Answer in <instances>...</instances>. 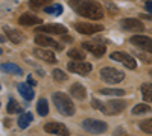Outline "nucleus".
<instances>
[{
	"label": "nucleus",
	"mask_w": 152,
	"mask_h": 136,
	"mask_svg": "<svg viewBox=\"0 0 152 136\" xmlns=\"http://www.w3.org/2000/svg\"><path fill=\"white\" fill-rule=\"evenodd\" d=\"M70 5L79 15L91 20H100L104 17V8L94 0H72Z\"/></svg>",
	"instance_id": "f257e3e1"
},
{
	"label": "nucleus",
	"mask_w": 152,
	"mask_h": 136,
	"mask_svg": "<svg viewBox=\"0 0 152 136\" xmlns=\"http://www.w3.org/2000/svg\"><path fill=\"white\" fill-rule=\"evenodd\" d=\"M91 104L100 110L102 114L105 115H116V114H120L122 110L126 107V101L125 100H110L108 103H102L99 100H91Z\"/></svg>",
	"instance_id": "f03ea898"
},
{
	"label": "nucleus",
	"mask_w": 152,
	"mask_h": 136,
	"mask_svg": "<svg viewBox=\"0 0 152 136\" xmlns=\"http://www.w3.org/2000/svg\"><path fill=\"white\" fill-rule=\"evenodd\" d=\"M53 103H55L56 109L59 110L62 115L70 117V115L75 114V104L70 100V97L66 95L64 92H55L53 94Z\"/></svg>",
	"instance_id": "7ed1b4c3"
},
{
	"label": "nucleus",
	"mask_w": 152,
	"mask_h": 136,
	"mask_svg": "<svg viewBox=\"0 0 152 136\" xmlns=\"http://www.w3.org/2000/svg\"><path fill=\"white\" fill-rule=\"evenodd\" d=\"M100 77L107 83H119L125 79V73L119 71L116 68H111V67H105L100 70Z\"/></svg>",
	"instance_id": "20e7f679"
},
{
	"label": "nucleus",
	"mask_w": 152,
	"mask_h": 136,
	"mask_svg": "<svg viewBox=\"0 0 152 136\" xmlns=\"http://www.w3.org/2000/svg\"><path fill=\"white\" fill-rule=\"evenodd\" d=\"M82 127H84L87 132L94 133V135L104 133V132L107 130V124H105L104 121H99V119H84Z\"/></svg>",
	"instance_id": "39448f33"
},
{
	"label": "nucleus",
	"mask_w": 152,
	"mask_h": 136,
	"mask_svg": "<svg viewBox=\"0 0 152 136\" xmlns=\"http://www.w3.org/2000/svg\"><path fill=\"white\" fill-rule=\"evenodd\" d=\"M111 59L113 60H117V62H120V64H123L126 68H129V70H134L137 67L135 59L132 56H129L128 53H123V52H114V53H111Z\"/></svg>",
	"instance_id": "423d86ee"
},
{
	"label": "nucleus",
	"mask_w": 152,
	"mask_h": 136,
	"mask_svg": "<svg viewBox=\"0 0 152 136\" xmlns=\"http://www.w3.org/2000/svg\"><path fill=\"white\" fill-rule=\"evenodd\" d=\"M75 29L84 35H93L96 32L104 30V26L102 24H96V23H78V24H75Z\"/></svg>",
	"instance_id": "0eeeda50"
},
{
	"label": "nucleus",
	"mask_w": 152,
	"mask_h": 136,
	"mask_svg": "<svg viewBox=\"0 0 152 136\" xmlns=\"http://www.w3.org/2000/svg\"><path fill=\"white\" fill-rule=\"evenodd\" d=\"M122 24V27L125 30H129V32H137V33H140L145 30V26H143V23L140 20H137V18H123L120 21Z\"/></svg>",
	"instance_id": "6e6552de"
},
{
	"label": "nucleus",
	"mask_w": 152,
	"mask_h": 136,
	"mask_svg": "<svg viewBox=\"0 0 152 136\" xmlns=\"http://www.w3.org/2000/svg\"><path fill=\"white\" fill-rule=\"evenodd\" d=\"M91 64L88 62H78V60H73L69 64V70L75 74H81V76H87L88 73L91 71Z\"/></svg>",
	"instance_id": "1a4fd4ad"
},
{
	"label": "nucleus",
	"mask_w": 152,
	"mask_h": 136,
	"mask_svg": "<svg viewBox=\"0 0 152 136\" xmlns=\"http://www.w3.org/2000/svg\"><path fill=\"white\" fill-rule=\"evenodd\" d=\"M37 32L52 33V35H66L67 33V27L61 26V24H44V26H38Z\"/></svg>",
	"instance_id": "9d476101"
},
{
	"label": "nucleus",
	"mask_w": 152,
	"mask_h": 136,
	"mask_svg": "<svg viewBox=\"0 0 152 136\" xmlns=\"http://www.w3.org/2000/svg\"><path fill=\"white\" fill-rule=\"evenodd\" d=\"M44 130L47 133L58 135V136H69V129L64 124H61V122H47L44 126Z\"/></svg>",
	"instance_id": "9b49d317"
},
{
	"label": "nucleus",
	"mask_w": 152,
	"mask_h": 136,
	"mask_svg": "<svg viewBox=\"0 0 152 136\" xmlns=\"http://www.w3.org/2000/svg\"><path fill=\"white\" fill-rule=\"evenodd\" d=\"M131 42L137 47H140L142 50H146L149 53H152V40L148 38V36H143V35H135L131 38Z\"/></svg>",
	"instance_id": "f8f14e48"
},
{
	"label": "nucleus",
	"mask_w": 152,
	"mask_h": 136,
	"mask_svg": "<svg viewBox=\"0 0 152 136\" xmlns=\"http://www.w3.org/2000/svg\"><path fill=\"white\" fill-rule=\"evenodd\" d=\"M35 42L40 45V47H52L55 50H62V47L52 38H49L46 35H37L35 36Z\"/></svg>",
	"instance_id": "ddd939ff"
},
{
	"label": "nucleus",
	"mask_w": 152,
	"mask_h": 136,
	"mask_svg": "<svg viewBox=\"0 0 152 136\" xmlns=\"http://www.w3.org/2000/svg\"><path fill=\"white\" fill-rule=\"evenodd\" d=\"M82 47L85 48V50L91 52L94 56H102L105 52H107V47L102 45V44H94V42H84Z\"/></svg>",
	"instance_id": "4468645a"
},
{
	"label": "nucleus",
	"mask_w": 152,
	"mask_h": 136,
	"mask_svg": "<svg viewBox=\"0 0 152 136\" xmlns=\"http://www.w3.org/2000/svg\"><path fill=\"white\" fill-rule=\"evenodd\" d=\"M34 55H35L38 59H43V60H46V62H49V64L56 62L55 55H53L52 52H49V50H44V48H35Z\"/></svg>",
	"instance_id": "2eb2a0df"
},
{
	"label": "nucleus",
	"mask_w": 152,
	"mask_h": 136,
	"mask_svg": "<svg viewBox=\"0 0 152 136\" xmlns=\"http://www.w3.org/2000/svg\"><path fill=\"white\" fill-rule=\"evenodd\" d=\"M70 94L76 98V100H85V97H87V91H85V88H84L82 85H79V83L72 85Z\"/></svg>",
	"instance_id": "dca6fc26"
},
{
	"label": "nucleus",
	"mask_w": 152,
	"mask_h": 136,
	"mask_svg": "<svg viewBox=\"0 0 152 136\" xmlns=\"http://www.w3.org/2000/svg\"><path fill=\"white\" fill-rule=\"evenodd\" d=\"M18 23L23 24V26H34V24H38V23H43L41 18H38L35 15H31V14H24L18 18Z\"/></svg>",
	"instance_id": "f3484780"
},
{
	"label": "nucleus",
	"mask_w": 152,
	"mask_h": 136,
	"mask_svg": "<svg viewBox=\"0 0 152 136\" xmlns=\"http://www.w3.org/2000/svg\"><path fill=\"white\" fill-rule=\"evenodd\" d=\"M18 92H20V95L24 98V100H32L34 98V91H32V88L28 85V83H20L18 85Z\"/></svg>",
	"instance_id": "a211bd4d"
},
{
	"label": "nucleus",
	"mask_w": 152,
	"mask_h": 136,
	"mask_svg": "<svg viewBox=\"0 0 152 136\" xmlns=\"http://www.w3.org/2000/svg\"><path fill=\"white\" fill-rule=\"evenodd\" d=\"M5 32H6V36H8V38L14 42V44H18V42L23 41V35H21L18 30L11 29V27H5Z\"/></svg>",
	"instance_id": "6ab92c4d"
},
{
	"label": "nucleus",
	"mask_w": 152,
	"mask_h": 136,
	"mask_svg": "<svg viewBox=\"0 0 152 136\" xmlns=\"http://www.w3.org/2000/svg\"><path fill=\"white\" fill-rule=\"evenodd\" d=\"M32 119H34V117H32L31 112L21 114V115L18 117V127H20V129H28V126L31 124Z\"/></svg>",
	"instance_id": "aec40b11"
},
{
	"label": "nucleus",
	"mask_w": 152,
	"mask_h": 136,
	"mask_svg": "<svg viewBox=\"0 0 152 136\" xmlns=\"http://www.w3.org/2000/svg\"><path fill=\"white\" fill-rule=\"evenodd\" d=\"M0 70L5 71V73H11V74H17V76H20V74L23 73L21 68L15 64H2L0 65Z\"/></svg>",
	"instance_id": "412c9836"
},
{
	"label": "nucleus",
	"mask_w": 152,
	"mask_h": 136,
	"mask_svg": "<svg viewBox=\"0 0 152 136\" xmlns=\"http://www.w3.org/2000/svg\"><path fill=\"white\" fill-rule=\"evenodd\" d=\"M37 110H38V114H40L41 117H46L49 114V104H47V100L46 98H40L37 103Z\"/></svg>",
	"instance_id": "4be33fe9"
},
{
	"label": "nucleus",
	"mask_w": 152,
	"mask_h": 136,
	"mask_svg": "<svg viewBox=\"0 0 152 136\" xmlns=\"http://www.w3.org/2000/svg\"><path fill=\"white\" fill-rule=\"evenodd\" d=\"M142 95L146 101L152 103V85L151 83H143L142 85Z\"/></svg>",
	"instance_id": "5701e85b"
},
{
	"label": "nucleus",
	"mask_w": 152,
	"mask_h": 136,
	"mask_svg": "<svg viewBox=\"0 0 152 136\" xmlns=\"http://www.w3.org/2000/svg\"><path fill=\"white\" fill-rule=\"evenodd\" d=\"M50 3V0H29V6L34 9H40V8H47V5Z\"/></svg>",
	"instance_id": "b1692460"
},
{
	"label": "nucleus",
	"mask_w": 152,
	"mask_h": 136,
	"mask_svg": "<svg viewBox=\"0 0 152 136\" xmlns=\"http://www.w3.org/2000/svg\"><path fill=\"white\" fill-rule=\"evenodd\" d=\"M151 112V107L148 104H137L132 107V114L134 115H142V114H148Z\"/></svg>",
	"instance_id": "393cba45"
},
{
	"label": "nucleus",
	"mask_w": 152,
	"mask_h": 136,
	"mask_svg": "<svg viewBox=\"0 0 152 136\" xmlns=\"http://www.w3.org/2000/svg\"><path fill=\"white\" fill-rule=\"evenodd\" d=\"M69 56H70L72 59H76L78 62H82V59H85V53L81 52V50H78V48H73V50H70V52H69Z\"/></svg>",
	"instance_id": "a878e982"
},
{
	"label": "nucleus",
	"mask_w": 152,
	"mask_h": 136,
	"mask_svg": "<svg viewBox=\"0 0 152 136\" xmlns=\"http://www.w3.org/2000/svg\"><path fill=\"white\" fill-rule=\"evenodd\" d=\"M99 92L102 94V95H111V97L125 95V91H123V89H100Z\"/></svg>",
	"instance_id": "bb28decb"
},
{
	"label": "nucleus",
	"mask_w": 152,
	"mask_h": 136,
	"mask_svg": "<svg viewBox=\"0 0 152 136\" xmlns=\"http://www.w3.org/2000/svg\"><path fill=\"white\" fill-rule=\"evenodd\" d=\"M53 79L56 82H66L67 80V74L62 71V70L56 68V70H53Z\"/></svg>",
	"instance_id": "cd10ccee"
},
{
	"label": "nucleus",
	"mask_w": 152,
	"mask_h": 136,
	"mask_svg": "<svg viewBox=\"0 0 152 136\" xmlns=\"http://www.w3.org/2000/svg\"><path fill=\"white\" fill-rule=\"evenodd\" d=\"M6 110L9 114H14V112H21V107L17 104V101L15 100H9V103H8V107H6Z\"/></svg>",
	"instance_id": "c85d7f7f"
},
{
	"label": "nucleus",
	"mask_w": 152,
	"mask_h": 136,
	"mask_svg": "<svg viewBox=\"0 0 152 136\" xmlns=\"http://www.w3.org/2000/svg\"><path fill=\"white\" fill-rule=\"evenodd\" d=\"M140 129H142L143 132L152 135V118H151V119H145V121H142V122H140Z\"/></svg>",
	"instance_id": "c756f323"
},
{
	"label": "nucleus",
	"mask_w": 152,
	"mask_h": 136,
	"mask_svg": "<svg viewBox=\"0 0 152 136\" xmlns=\"http://www.w3.org/2000/svg\"><path fill=\"white\" fill-rule=\"evenodd\" d=\"M47 14H55V15H61V12H62V6L61 5H55V6H47L44 9Z\"/></svg>",
	"instance_id": "7c9ffc66"
},
{
	"label": "nucleus",
	"mask_w": 152,
	"mask_h": 136,
	"mask_svg": "<svg viewBox=\"0 0 152 136\" xmlns=\"http://www.w3.org/2000/svg\"><path fill=\"white\" fill-rule=\"evenodd\" d=\"M145 8H146L148 12H151V14H152V0H148L146 5H145Z\"/></svg>",
	"instance_id": "2f4dec72"
},
{
	"label": "nucleus",
	"mask_w": 152,
	"mask_h": 136,
	"mask_svg": "<svg viewBox=\"0 0 152 136\" xmlns=\"http://www.w3.org/2000/svg\"><path fill=\"white\" fill-rule=\"evenodd\" d=\"M28 85H29V86H35V85H37L35 80L32 79V76H28Z\"/></svg>",
	"instance_id": "473e14b6"
},
{
	"label": "nucleus",
	"mask_w": 152,
	"mask_h": 136,
	"mask_svg": "<svg viewBox=\"0 0 152 136\" xmlns=\"http://www.w3.org/2000/svg\"><path fill=\"white\" fill-rule=\"evenodd\" d=\"M5 41V36H2V35H0V42H3Z\"/></svg>",
	"instance_id": "72a5a7b5"
},
{
	"label": "nucleus",
	"mask_w": 152,
	"mask_h": 136,
	"mask_svg": "<svg viewBox=\"0 0 152 136\" xmlns=\"http://www.w3.org/2000/svg\"><path fill=\"white\" fill-rule=\"evenodd\" d=\"M0 55H2V48H0Z\"/></svg>",
	"instance_id": "f704fd0d"
},
{
	"label": "nucleus",
	"mask_w": 152,
	"mask_h": 136,
	"mask_svg": "<svg viewBox=\"0 0 152 136\" xmlns=\"http://www.w3.org/2000/svg\"><path fill=\"white\" fill-rule=\"evenodd\" d=\"M149 74H151V76H152V71H151V73H149Z\"/></svg>",
	"instance_id": "c9c22d12"
},
{
	"label": "nucleus",
	"mask_w": 152,
	"mask_h": 136,
	"mask_svg": "<svg viewBox=\"0 0 152 136\" xmlns=\"http://www.w3.org/2000/svg\"><path fill=\"white\" fill-rule=\"evenodd\" d=\"M0 88H2V86H0Z\"/></svg>",
	"instance_id": "e433bc0d"
}]
</instances>
